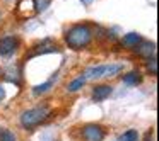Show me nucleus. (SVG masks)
Returning a JSON list of instances; mask_svg holds the SVG:
<instances>
[{"label": "nucleus", "mask_w": 159, "mask_h": 141, "mask_svg": "<svg viewBox=\"0 0 159 141\" xmlns=\"http://www.w3.org/2000/svg\"><path fill=\"white\" fill-rule=\"evenodd\" d=\"M94 32L89 24H74L63 34V41H65L67 48L72 51H82L93 43Z\"/></svg>", "instance_id": "nucleus-1"}, {"label": "nucleus", "mask_w": 159, "mask_h": 141, "mask_svg": "<svg viewBox=\"0 0 159 141\" xmlns=\"http://www.w3.org/2000/svg\"><path fill=\"white\" fill-rule=\"evenodd\" d=\"M52 116V109L48 106H38V107H31L21 112L19 122L26 131H33L34 127L41 126L48 117Z\"/></svg>", "instance_id": "nucleus-2"}, {"label": "nucleus", "mask_w": 159, "mask_h": 141, "mask_svg": "<svg viewBox=\"0 0 159 141\" xmlns=\"http://www.w3.org/2000/svg\"><path fill=\"white\" fill-rule=\"evenodd\" d=\"M123 63H106V65H96L89 66L84 72V78L86 80H101V78H110V77H116L118 73L123 72Z\"/></svg>", "instance_id": "nucleus-3"}, {"label": "nucleus", "mask_w": 159, "mask_h": 141, "mask_svg": "<svg viewBox=\"0 0 159 141\" xmlns=\"http://www.w3.org/2000/svg\"><path fill=\"white\" fill-rule=\"evenodd\" d=\"M60 48L57 46V43H53L50 38H45L43 41L36 43L31 48L29 55H26V60L28 58H34V56H41V55H48V53H58Z\"/></svg>", "instance_id": "nucleus-4"}, {"label": "nucleus", "mask_w": 159, "mask_h": 141, "mask_svg": "<svg viewBox=\"0 0 159 141\" xmlns=\"http://www.w3.org/2000/svg\"><path fill=\"white\" fill-rule=\"evenodd\" d=\"M80 138L84 141H103L106 138V129L99 124H86L80 129Z\"/></svg>", "instance_id": "nucleus-5"}, {"label": "nucleus", "mask_w": 159, "mask_h": 141, "mask_svg": "<svg viewBox=\"0 0 159 141\" xmlns=\"http://www.w3.org/2000/svg\"><path fill=\"white\" fill-rule=\"evenodd\" d=\"M19 44V38L16 36H4V38H0V56H11L17 51Z\"/></svg>", "instance_id": "nucleus-6"}, {"label": "nucleus", "mask_w": 159, "mask_h": 141, "mask_svg": "<svg viewBox=\"0 0 159 141\" xmlns=\"http://www.w3.org/2000/svg\"><path fill=\"white\" fill-rule=\"evenodd\" d=\"M134 51H135V55L140 56V58H145V60L154 58L156 56V44L151 41H144V39H142V41L134 48Z\"/></svg>", "instance_id": "nucleus-7"}, {"label": "nucleus", "mask_w": 159, "mask_h": 141, "mask_svg": "<svg viewBox=\"0 0 159 141\" xmlns=\"http://www.w3.org/2000/svg\"><path fill=\"white\" fill-rule=\"evenodd\" d=\"M111 93H113V87L108 85V83H99V85H96L93 89L91 97H93L94 102H103V100H106Z\"/></svg>", "instance_id": "nucleus-8"}, {"label": "nucleus", "mask_w": 159, "mask_h": 141, "mask_svg": "<svg viewBox=\"0 0 159 141\" xmlns=\"http://www.w3.org/2000/svg\"><path fill=\"white\" fill-rule=\"evenodd\" d=\"M4 80L19 87L22 83V70H21V66H11L9 70H5L4 72Z\"/></svg>", "instance_id": "nucleus-9"}, {"label": "nucleus", "mask_w": 159, "mask_h": 141, "mask_svg": "<svg viewBox=\"0 0 159 141\" xmlns=\"http://www.w3.org/2000/svg\"><path fill=\"white\" fill-rule=\"evenodd\" d=\"M121 82L128 87H137L142 83V73L139 70H130V72L121 75Z\"/></svg>", "instance_id": "nucleus-10"}, {"label": "nucleus", "mask_w": 159, "mask_h": 141, "mask_svg": "<svg viewBox=\"0 0 159 141\" xmlns=\"http://www.w3.org/2000/svg\"><path fill=\"white\" fill-rule=\"evenodd\" d=\"M17 14L21 15V17L28 19L31 17L33 14H36L34 12V5H33V0H21L17 5Z\"/></svg>", "instance_id": "nucleus-11"}, {"label": "nucleus", "mask_w": 159, "mask_h": 141, "mask_svg": "<svg viewBox=\"0 0 159 141\" xmlns=\"http://www.w3.org/2000/svg\"><path fill=\"white\" fill-rule=\"evenodd\" d=\"M140 41H142V36L137 34V32H128V34H125L123 38H121V44L128 49H134Z\"/></svg>", "instance_id": "nucleus-12"}, {"label": "nucleus", "mask_w": 159, "mask_h": 141, "mask_svg": "<svg viewBox=\"0 0 159 141\" xmlns=\"http://www.w3.org/2000/svg\"><path fill=\"white\" fill-rule=\"evenodd\" d=\"M86 82L87 80L84 78V75H80V77H77V78H74L72 82L67 85V92H70V93H75V92H79L80 89H82L84 85H86Z\"/></svg>", "instance_id": "nucleus-13"}, {"label": "nucleus", "mask_w": 159, "mask_h": 141, "mask_svg": "<svg viewBox=\"0 0 159 141\" xmlns=\"http://www.w3.org/2000/svg\"><path fill=\"white\" fill-rule=\"evenodd\" d=\"M52 87H53V78L48 80V82H45V83H39V85L33 87V95H36V97L43 95V93L50 92V89H52Z\"/></svg>", "instance_id": "nucleus-14"}, {"label": "nucleus", "mask_w": 159, "mask_h": 141, "mask_svg": "<svg viewBox=\"0 0 159 141\" xmlns=\"http://www.w3.org/2000/svg\"><path fill=\"white\" fill-rule=\"evenodd\" d=\"M33 5H34V12L39 14V12H45L52 5V0H33Z\"/></svg>", "instance_id": "nucleus-15"}, {"label": "nucleus", "mask_w": 159, "mask_h": 141, "mask_svg": "<svg viewBox=\"0 0 159 141\" xmlns=\"http://www.w3.org/2000/svg\"><path fill=\"white\" fill-rule=\"evenodd\" d=\"M145 70H147V73L152 77L157 75V60H156V56L154 58H149L147 61H145Z\"/></svg>", "instance_id": "nucleus-16"}, {"label": "nucleus", "mask_w": 159, "mask_h": 141, "mask_svg": "<svg viewBox=\"0 0 159 141\" xmlns=\"http://www.w3.org/2000/svg\"><path fill=\"white\" fill-rule=\"evenodd\" d=\"M121 141H139V131L137 129H127L120 136Z\"/></svg>", "instance_id": "nucleus-17"}, {"label": "nucleus", "mask_w": 159, "mask_h": 141, "mask_svg": "<svg viewBox=\"0 0 159 141\" xmlns=\"http://www.w3.org/2000/svg\"><path fill=\"white\" fill-rule=\"evenodd\" d=\"M0 141H16V134L11 129H0Z\"/></svg>", "instance_id": "nucleus-18"}, {"label": "nucleus", "mask_w": 159, "mask_h": 141, "mask_svg": "<svg viewBox=\"0 0 159 141\" xmlns=\"http://www.w3.org/2000/svg\"><path fill=\"white\" fill-rule=\"evenodd\" d=\"M4 99H5V89L0 85V104L4 102Z\"/></svg>", "instance_id": "nucleus-19"}, {"label": "nucleus", "mask_w": 159, "mask_h": 141, "mask_svg": "<svg viewBox=\"0 0 159 141\" xmlns=\"http://www.w3.org/2000/svg\"><path fill=\"white\" fill-rule=\"evenodd\" d=\"M93 2H94V0H80V4H82V5H86V7H89V5L93 4Z\"/></svg>", "instance_id": "nucleus-20"}, {"label": "nucleus", "mask_w": 159, "mask_h": 141, "mask_svg": "<svg viewBox=\"0 0 159 141\" xmlns=\"http://www.w3.org/2000/svg\"><path fill=\"white\" fill-rule=\"evenodd\" d=\"M145 141H152V131H149L147 136H145Z\"/></svg>", "instance_id": "nucleus-21"}, {"label": "nucleus", "mask_w": 159, "mask_h": 141, "mask_svg": "<svg viewBox=\"0 0 159 141\" xmlns=\"http://www.w3.org/2000/svg\"><path fill=\"white\" fill-rule=\"evenodd\" d=\"M0 24H2V12H0Z\"/></svg>", "instance_id": "nucleus-22"}]
</instances>
